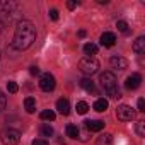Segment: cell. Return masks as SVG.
I'll list each match as a JSON object with an SVG mask.
<instances>
[{
  "instance_id": "obj_1",
  "label": "cell",
  "mask_w": 145,
  "mask_h": 145,
  "mask_svg": "<svg viewBox=\"0 0 145 145\" xmlns=\"http://www.w3.org/2000/svg\"><path fill=\"white\" fill-rule=\"evenodd\" d=\"M36 39V27L31 21H19L14 33V46L17 50H27Z\"/></svg>"
},
{
  "instance_id": "obj_2",
  "label": "cell",
  "mask_w": 145,
  "mask_h": 145,
  "mask_svg": "<svg viewBox=\"0 0 145 145\" xmlns=\"http://www.w3.org/2000/svg\"><path fill=\"white\" fill-rule=\"evenodd\" d=\"M99 80H101L103 89L106 91V94L111 99H120L121 97V94L118 91V80H116V75L113 74V72H104V74H101Z\"/></svg>"
},
{
  "instance_id": "obj_3",
  "label": "cell",
  "mask_w": 145,
  "mask_h": 145,
  "mask_svg": "<svg viewBox=\"0 0 145 145\" xmlns=\"http://www.w3.org/2000/svg\"><path fill=\"white\" fill-rule=\"evenodd\" d=\"M79 70L82 72L84 75H92L99 70V61L94 56H84L79 61Z\"/></svg>"
},
{
  "instance_id": "obj_4",
  "label": "cell",
  "mask_w": 145,
  "mask_h": 145,
  "mask_svg": "<svg viewBox=\"0 0 145 145\" xmlns=\"http://www.w3.org/2000/svg\"><path fill=\"white\" fill-rule=\"evenodd\" d=\"M0 142L4 145H17L21 142V133L14 128H4L0 131Z\"/></svg>"
},
{
  "instance_id": "obj_5",
  "label": "cell",
  "mask_w": 145,
  "mask_h": 145,
  "mask_svg": "<svg viewBox=\"0 0 145 145\" xmlns=\"http://www.w3.org/2000/svg\"><path fill=\"white\" fill-rule=\"evenodd\" d=\"M116 118L120 121H131L135 118V109L128 104H121L116 108Z\"/></svg>"
},
{
  "instance_id": "obj_6",
  "label": "cell",
  "mask_w": 145,
  "mask_h": 145,
  "mask_svg": "<svg viewBox=\"0 0 145 145\" xmlns=\"http://www.w3.org/2000/svg\"><path fill=\"white\" fill-rule=\"evenodd\" d=\"M55 86H56V80H55V77H53L51 74H43V75H41V79H39V87H41L44 92L53 91Z\"/></svg>"
},
{
  "instance_id": "obj_7",
  "label": "cell",
  "mask_w": 145,
  "mask_h": 145,
  "mask_svg": "<svg viewBox=\"0 0 145 145\" xmlns=\"http://www.w3.org/2000/svg\"><path fill=\"white\" fill-rule=\"evenodd\" d=\"M142 86V75L140 74H131L126 80H125V89L128 91H135Z\"/></svg>"
},
{
  "instance_id": "obj_8",
  "label": "cell",
  "mask_w": 145,
  "mask_h": 145,
  "mask_svg": "<svg viewBox=\"0 0 145 145\" xmlns=\"http://www.w3.org/2000/svg\"><path fill=\"white\" fill-rule=\"evenodd\" d=\"M101 44L104 46V48H111V46H114L116 44V34L114 33H103L101 34Z\"/></svg>"
},
{
  "instance_id": "obj_9",
  "label": "cell",
  "mask_w": 145,
  "mask_h": 145,
  "mask_svg": "<svg viewBox=\"0 0 145 145\" xmlns=\"http://www.w3.org/2000/svg\"><path fill=\"white\" fill-rule=\"evenodd\" d=\"M109 63H111L113 68H118V70H126L128 68V60L123 58V56H111Z\"/></svg>"
},
{
  "instance_id": "obj_10",
  "label": "cell",
  "mask_w": 145,
  "mask_h": 145,
  "mask_svg": "<svg viewBox=\"0 0 145 145\" xmlns=\"http://www.w3.org/2000/svg\"><path fill=\"white\" fill-rule=\"evenodd\" d=\"M16 4L10 2V0H0V14H7L10 17V14L16 10Z\"/></svg>"
},
{
  "instance_id": "obj_11",
  "label": "cell",
  "mask_w": 145,
  "mask_h": 145,
  "mask_svg": "<svg viewBox=\"0 0 145 145\" xmlns=\"http://www.w3.org/2000/svg\"><path fill=\"white\" fill-rule=\"evenodd\" d=\"M86 123V128L89 130V131H101L103 128H104V121H101V120H87V121H84Z\"/></svg>"
},
{
  "instance_id": "obj_12",
  "label": "cell",
  "mask_w": 145,
  "mask_h": 145,
  "mask_svg": "<svg viewBox=\"0 0 145 145\" xmlns=\"http://www.w3.org/2000/svg\"><path fill=\"white\" fill-rule=\"evenodd\" d=\"M56 109H58V113L60 114H63V116H67L68 113H70V103H68V99H58L56 101Z\"/></svg>"
},
{
  "instance_id": "obj_13",
  "label": "cell",
  "mask_w": 145,
  "mask_h": 145,
  "mask_svg": "<svg viewBox=\"0 0 145 145\" xmlns=\"http://www.w3.org/2000/svg\"><path fill=\"white\" fill-rule=\"evenodd\" d=\"M133 51L137 55H143L145 53V36H138L133 43Z\"/></svg>"
},
{
  "instance_id": "obj_14",
  "label": "cell",
  "mask_w": 145,
  "mask_h": 145,
  "mask_svg": "<svg viewBox=\"0 0 145 145\" xmlns=\"http://www.w3.org/2000/svg\"><path fill=\"white\" fill-rule=\"evenodd\" d=\"M108 106H109V103H108V99H104V97H101V99H97V101L94 103V109H96L97 113L106 111V109H108Z\"/></svg>"
},
{
  "instance_id": "obj_15",
  "label": "cell",
  "mask_w": 145,
  "mask_h": 145,
  "mask_svg": "<svg viewBox=\"0 0 145 145\" xmlns=\"http://www.w3.org/2000/svg\"><path fill=\"white\" fill-rule=\"evenodd\" d=\"M80 87L84 89V91H87V92H96V87H94V82L91 80V79H82L80 82Z\"/></svg>"
},
{
  "instance_id": "obj_16",
  "label": "cell",
  "mask_w": 145,
  "mask_h": 145,
  "mask_svg": "<svg viewBox=\"0 0 145 145\" xmlns=\"http://www.w3.org/2000/svg\"><path fill=\"white\" fill-rule=\"evenodd\" d=\"M96 145H113V137H111L109 133H104V135L97 137Z\"/></svg>"
},
{
  "instance_id": "obj_17",
  "label": "cell",
  "mask_w": 145,
  "mask_h": 145,
  "mask_svg": "<svg viewBox=\"0 0 145 145\" xmlns=\"http://www.w3.org/2000/svg\"><path fill=\"white\" fill-rule=\"evenodd\" d=\"M24 108L27 113H34L36 111V99L34 97H26L24 99Z\"/></svg>"
},
{
  "instance_id": "obj_18",
  "label": "cell",
  "mask_w": 145,
  "mask_h": 145,
  "mask_svg": "<svg viewBox=\"0 0 145 145\" xmlns=\"http://www.w3.org/2000/svg\"><path fill=\"white\" fill-rule=\"evenodd\" d=\"M65 131H67V135L70 137V138H77L79 137V126H75V125H67V128H65Z\"/></svg>"
},
{
  "instance_id": "obj_19",
  "label": "cell",
  "mask_w": 145,
  "mask_h": 145,
  "mask_svg": "<svg viewBox=\"0 0 145 145\" xmlns=\"http://www.w3.org/2000/svg\"><path fill=\"white\" fill-rule=\"evenodd\" d=\"M84 53H86L87 56L96 55V53H97V44H94V43H86V44H84Z\"/></svg>"
},
{
  "instance_id": "obj_20",
  "label": "cell",
  "mask_w": 145,
  "mask_h": 145,
  "mask_svg": "<svg viewBox=\"0 0 145 145\" xmlns=\"http://www.w3.org/2000/svg\"><path fill=\"white\" fill-rule=\"evenodd\" d=\"M55 111L53 109H44V111H41V114H39V118L43 120V121H53L55 120Z\"/></svg>"
},
{
  "instance_id": "obj_21",
  "label": "cell",
  "mask_w": 145,
  "mask_h": 145,
  "mask_svg": "<svg viewBox=\"0 0 145 145\" xmlns=\"http://www.w3.org/2000/svg\"><path fill=\"white\" fill-rule=\"evenodd\" d=\"M41 135H43V137H53V135H55L53 126H51V125H48V123H46V125H43V126H41Z\"/></svg>"
},
{
  "instance_id": "obj_22",
  "label": "cell",
  "mask_w": 145,
  "mask_h": 145,
  "mask_svg": "<svg viewBox=\"0 0 145 145\" xmlns=\"http://www.w3.org/2000/svg\"><path fill=\"white\" fill-rule=\"evenodd\" d=\"M75 109H77V113H79V114H86V113L89 111V104H87L86 101H80V103H77Z\"/></svg>"
},
{
  "instance_id": "obj_23",
  "label": "cell",
  "mask_w": 145,
  "mask_h": 145,
  "mask_svg": "<svg viewBox=\"0 0 145 145\" xmlns=\"http://www.w3.org/2000/svg\"><path fill=\"white\" fill-rule=\"evenodd\" d=\"M135 130H137V135L138 137H145V121H138Z\"/></svg>"
},
{
  "instance_id": "obj_24",
  "label": "cell",
  "mask_w": 145,
  "mask_h": 145,
  "mask_svg": "<svg viewBox=\"0 0 145 145\" xmlns=\"http://www.w3.org/2000/svg\"><path fill=\"white\" fill-rule=\"evenodd\" d=\"M5 106H7V97H5V94L2 91H0V113L5 109Z\"/></svg>"
},
{
  "instance_id": "obj_25",
  "label": "cell",
  "mask_w": 145,
  "mask_h": 145,
  "mask_svg": "<svg viewBox=\"0 0 145 145\" xmlns=\"http://www.w3.org/2000/svg\"><path fill=\"white\" fill-rule=\"evenodd\" d=\"M116 27H118V31H121V33H128V24H126L125 21H118V22H116Z\"/></svg>"
},
{
  "instance_id": "obj_26",
  "label": "cell",
  "mask_w": 145,
  "mask_h": 145,
  "mask_svg": "<svg viewBox=\"0 0 145 145\" xmlns=\"http://www.w3.org/2000/svg\"><path fill=\"white\" fill-rule=\"evenodd\" d=\"M7 89H9V92H10V94H16V92L19 91V87H17V84H16V82H7Z\"/></svg>"
},
{
  "instance_id": "obj_27",
  "label": "cell",
  "mask_w": 145,
  "mask_h": 145,
  "mask_svg": "<svg viewBox=\"0 0 145 145\" xmlns=\"http://www.w3.org/2000/svg\"><path fill=\"white\" fill-rule=\"evenodd\" d=\"M33 145H50V143L44 138H36V140H33Z\"/></svg>"
},
{
  "instance_id": "obj_28",
  "label": "cell",
  "mask_w": 145,
  "mask_h": 145,
  "mask_svg": "<svg viewBox=\"0 0 145 145\" xmlns=\"http://www.w3.org/2000/svg\"><path fill=\"white\" fill-rule=\"evenodd\" d=\"M79 4H80V2H77V0H70V2H67V7H68V9L72 10V9H75V7H77Z\"/></svg>"
},
{
  "instance_id": "obj_29",
  "label": "cell",
  "mask_w": 145,
  "mask_h": 145,
  "mask_svg": "<svg viewBox=\"0 0 145 145\" xmlns=\"http://www.w3.org/2000/svg\"><path fill=\"white\" fill-rule=\"evenodd\" d=\"M50 19H53V21L58 19V10H56V9H51V10H50Z\"/></svg>"
},
{
  "instance_id": "obj_30",
  "label": "cell",
  "mask_w": 145,
  "mask_h": 145,
  "mask_svg": "<svg viewBox=\"0 0 145 145\" xmlns=\"http://www.w3.org/2000/svg\"><path fill=\"white\" fill-rule=\"evenodd\" d=\"M138 111H145V101L138 99Z\"/></svg>"
},
{
  "instance_id": "obj_31",
  "label": "cell",
  "mask_w": 145,
  "mask_h": 145,
  "mask_svg": "<svg viewBox=\"0 0 145 145\" xmlns=\"http://www.w3.org/2000/svg\"><path fill=\"white\" fill-rule=\"evenodd\" d=\"M29 72H31V75H39V68L38 67H31Z\"/></svg>"
},
{
  "instance_id": "obj_32",
  "label": "cell",
  "mask_w": 145,
  "mask_h": 145,
  "mask_svg": "<svg viewBox=\"0 0 145 145\" xmlns=\"http://www.w3.org/2000/svg\"><path fill=\"white\" fill-rule=\"evenodd\" d=\"M77 34H79V38H86V36H87V33H86L84 29H80V31H79Z\"/></svg>"
},
{
  "instance_id": "obj_33",
  "label": "cell",
  "mask_w": 145,
  "mask_h": 145,
  "mask_svg": "<svg viewBox=\"0 0 145 145\" xmlns=\"http://www.w3.org/2000/svg\"><path fill=\"white\" fill-rule=\"evenodd\" d=\"M96 2H97V4H104V5H106V4L109 2V0H96Z\"/></svg>"
},
{
  "instance_id": "obj_34",
  "label": "cell",
  "mask_w": 145,
  "mask_h": 145,
  "mask_svg": "<svg viewBox=\"0 0 145 145\" xmlns=\"http://www.w3.org/2000/svg\"><path fill=\"white\" fill-rule=\"evenodd\" d=\"M4 31V22H2V19H0V33Z\"/></svg>"
}]
</instances>
